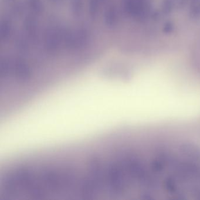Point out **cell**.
I'll return each instance as SVG.
<instances>
[{
	"label": "cell",
	"instance_id": "7a4b0ae2",
	"mask_svg": "<svg viewBox=\"0 0 200 200\" xmlns=\"http://www.w3.org/2000/svg\"><path fill=\"white\" fill-rule=\"evenodd\" d=\"M174 4V0H164L163 8L165 13H169L173 10Z\"/></svg>",
	"mask_w": 200,
	"mask_h": 200
},
{
	"label": "cell",
	"instance_id": "3957f363",
	"mask_svg": "<svg viewBox=\"0 0 200 200\" xmlns=\"http://www.w3.org/2000/svg\"><path fill=\"white\" fill-rule=\"evenodd\" d=\"M174 30V25L173 22H171V21H168L165 23L163 27V32L166 34H170L173 33Z\"/></svg>",
	"mask_w": 200,
	"mask_h": 200
},
{
	"label": "cell",
	"instance_id": "6da1fadb",
	"mask_svg": "<svg viewBox=\"0 0 200 200\" xmlns=\"http://www.w3.org/2000/svg\"><path fill=\"white\" fill-rule=\"evenodd\" d=\"M190 15L191 18H200V0H192L190 8Z\"/></svg>",
	"mask_w": 200,
	"mask_h": 200
}]
</instances>
